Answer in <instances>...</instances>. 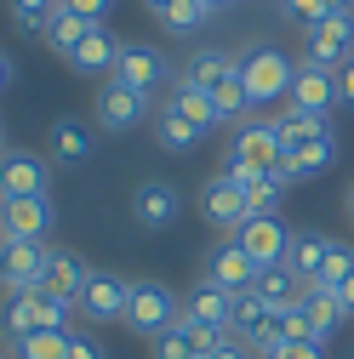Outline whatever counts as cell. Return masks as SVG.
<instances>
[{"instance_id":"c3c4849f","label":"cell","mask_w":354,"mask_h":359,"mask_svg":"<svg viewBox=\"0 0 354 359\" xmlns=\"http://www.w3.org/2000/svg\"><path fill=\"white\" fill-rule=\"evenodd\" d=\"M206 6H211V12H223V6H235V0H206Z\"/></svg>"},{"instance_id":"f35d334b","label":"cell","mask_w":354,"mask_h":359,"mask_svg":"<svg viewBox=\"0 0 354 359\" xmlns=\"http://www.w3.org/2000/svg\"><path fill=\"white\" fill-rule=\"evenodd\" d=\"M69 359H109L92 331H69Z\"/></svg>"},{"instance_id":"7bdbcfd3","label":"cell","mask_w":354,"mask_h":359,"mask_svg":"<svg viewBox=\"0 0 354 359\" xmlns=\"http://www.w3.org/2000/svg\"><path fill=\"white\" fill-rule=\"evenodd\" d=\"M337 80H343V103H354V57H348V69H343Z\"/></svg>"},{"instance_id":"4fadbf2b","label":"cell","mask_w":354,"mask_h":359,"mask_svg":"<svg viewBox=\"0 0 354 359\" xmlns=\"http://www.w3.org/2000/svg\"><path fill=\"white\" fill-rule=\"evenodd\" d=\"M177 211H183V194H177L166 177H143V183L131 189V217H138V229H171Z\"/></svg>"},{"instance_id":"74e56055","label":"cell","mask_w":354,"mask_h":359,"mask_svg":"<svg viewBox=\"0 0 354 359\" xmlns=\"http://www.w3.org/2000/svg\"><path fill=\"white\" fill-rule=\"evenodd\" d=\"M263 359H326V342H315V337H303V342H280L275 353H263Z\"/></svg>"},{"instance_id":"4dcf8cb0","label":"cell","mask_w":354,"mask_h":359,"mask_svg":"<svg viewBox=\"0 0 354 359\" xmlns=\"http://www.w3.org/2000/svg\"><path fill=\"white\" fill-rule=\"evenodd\" d=\"M269 313H275V302H263L257 291H240V297H235V325H229V331H235L240 342H251V337L263 331V320H269Z\"/></svg>"},{"instance_id":"4316f807","label":"cell","mask_w":354,"mask_h":359,"mask_svg":"<svg viewBox=\"0 0 354 359\" xmlns=\"http://www.w3.org/2000/svg\"><path fill=\"white\" fill-rule=\"evenodd\" d=\"M275 131H280V149H286V154H297L303 143L332 137V114H303V109H286V114H275Z\"/></svg>"},{"instance_id":"d6986e66","label":"cell","mask_w":354,"mask_h":359,"mask_svg":"<svg viewBox=\"0 0 354 359\" xmlns=\"http://www.w3.org/2000/svg\"><path fill=\"white\" fill-rule=\"evenodd\" d=\"M332 234H320V229H303V234H291V251H286V262H291V274L303 280V285H320V268H326V257H332Z\"/></svg>"},{"instance_id":"7a4b0ae2","label":"cell","mask_w":354,"mask_h":359,"mask_svg":"<svg viewBox=\"0 0 354 359\" xmlns=\"http://www.w3.org/2000/svg\"><path fill=\"white\" fill-rule=\"evenodd\" d=\"M183 320V297H177L166 280H131V302H126V331H138V337H160L166 325Z\"/></svg>"},{"instance_id":"277c9868","label":"cell","mask_w":354,"mask_h":359,"mask_svg":"<svg viewBox=\"0 0 354 359\" xmlns=\"http://www.w3.org/2000/svg\"><path fill=\"white\" fill-rule=\"evenodd\" d=\"M46 262H52V245L46 240H0V291H6V297L40 291Z\"/></svg>"},{"instance_id":"bcb514c9","label":"cell","mask_w":354,"mask_h":359,"mask_svg":"<svg viewBox=\"0 0 354 359\" xmlns=\"http://www.w3.org/2000/svg\"><path fill=\"white\" fill-rule=\"evenodd\" d=\"M332 12H354V0H326V18Z\"/></svg>"},{"instance_id":"e575fe53","label":"cell","mask_w":354,"mask_h":359,"mask_svg":"<svg viewBox=\"0 0 354 359\" xmlns=\"http://www.w3.org/2000/svg\"><path fill=\"white\" fill-rule=\"evenodd\" d=\"M58 6H63V0H6V12H12V23H18L23 34H40Z\"/></svg>"},{"instance_id":"8fae6325","label":"cell","mask_w":354,"mask_h":359,"mask_svg":"<svg viewBox=\"0 0 354 359\" xmlns=\"http://www.w3.org/2000/svg\"><path fill=\"white\" fill-rule=\"evenodd\" d=\"M337 103H343V80H337L332 69L297 63V74H291V109H303V114H332Z\"/></svg>"},{"instance_id":"3957f363","label":"cell","mask_w":354,"mask_h":359,"mask_svg":"<svg viewBox=\"0 0 354 359\" xmlns=\"http://www.w3.org/2000/svg\"><path fill=\"white\" fill-rule=\"evenodd\" d=\"M348 57H354V12H332L315 29H303V57L297 63H315V69L343 74Z\"/></svg>"},{"instance_id":"ba28073f","label":"cell","mask_w":354,"mask_h":359,"mask_svg":"<svg viewBox=\"0 0 354 359\" xmlns=\"http://www.w3.org/2000/svg\"><path fill=\"white\" fill-rule=\"evenodd\" d=\"M166 57L149 46V40H120V57H114V80L120 86H131V92H143V97H155L160 86H166Z\"/></svg>"},{"instance_id":"d4e9b609","label":"cell","mask_w":354,"mask_h":359,"mask_svg":"<svg viewBox=\"0 0 354 359\" xmlns=\"http://www.w3.org/2000/svg\"><path fill=\"white\" fill-rule=\"evenodd\" d=\"M0 331H6V342H23L34 331H46V320H40V291H18L0 302Z\"/></svg>"},{"instance_id":"9a60e30c","label":"cell","mask_w":354,"mask_h":359,"mask_svg":"<svg viewBox=\"0 0 354 359\" xmlns=\"http://www.w3.org/2000/svg\"><path fill=\"white\" fill-rule=\"evenodd\" d=\"M52 234V194L46 200H0V240H46Z\"/></svg>"},{"instance_id":"f6af8a7d","label":"cell","mask_w":354,"mask_h":359,"mask_svg":"<svg viewBox=\"0 0 354 359\" xmlns=\"http://www.w3.org/2000/svg\"><path fill=\"white\" fill-rule=\"evenodd\" d=\"M337 297H343V308H348V313H354V274H348V280H343V291H337Z\"/></svg>"},{"instance_id":"8d00e7d4","label":"cell","mask_w":354,"mask_h":359,"mask_svg":"<svg viewBox=\"0 0 354 359\" xmlns=\"http://www.w3.org/2000/svg\"><path fill=\"white\" fill-rule=\"evenodd\" d=\"M280 12H286L291 23H303V29H315V23L326 18V0H280Z\"/></svg>"},{"instance_id":"7dc6e473","label":"cell","mask_w":354,"mask_h":359,"mask_svg":"<svg viewBox=\"0 0 354 359\" xmlns=\"http://www.w3.org/2000/svg\"><path fill=\"white\" fill-rule=\"evenodd\" d=\"M343 211H348V222H354V183L343 189Z\"/></svg>"},{"instance_id":"ab89813d","label":"cell","mask_w":354,"mask_h":359,"mask_svg":"<svg viewBox=\"0 0 354 359\" xmlns=\"http://www.w3.org/2000/svg\"><path fill=\"white\" fill-rule=\"evenodd\" d=\"M69 12H80L86 23H109V12H114V0H63Z\"/></svg>"},{"instance_id":"f1b7e54d","label":"cell","mask_w":354,"mask_h":359,"mask_svg":"<svg viewBox=\"0 0 354 359\" xmlns=\"http://www.w3.org/2000/svg\"><path fill=\"white\" fill-rule=\"evenodd\" d=\"M263 302H275V308H291V302H303V280L291 274V262H275V268H257V285H251Z\"/></svg>"},{"instance_id":"6da1fadb","label":"cell","mask_w":354,"mask_h":359,"mask_svg":"<svg viewBox=\"0 0 354 359\" xmlns=\"http://www.w3.org/2000/svg\"><path fill=\"white\" fill-rule=\"evenodd\" d=\"M240 69V86H246V97L251 109H269L280 97H291V74H297V57H286L275 40H251V46L235 57Z\"/></svg>"},{"instance_id":"1f68e13d","label":"cell","mask_w":354,"mask_h":359,"mask_svg":"<svg viewBox=\"0 0 354 359\" xmlns=\"http://www.w3.org/2000/svg\"><path fill=\"white\" fill-rule=\"evenodd\" d=\"M211 18H217V12L206 6V0H177V6L160 18V29H166V34H200Z\"/></svg>"},{"instance_id":"5bb4252c","label":"cell","mask_w":354,"mask_h":359,"mask_svg":"<svg viewBox=\"0 0 354 359\" xmlns=\"http://www.w3.org/2000/svg\"><path fill=\"white\" fill-rule=\"evenodd\" d=\"M200 211H206V222H211V229H223V234H235L240 222L251 217L246 194H240V189L229 183L223 171H217V177H206V189H200Z\"/></svg>"},{"instance_id":"9c48e42d","label":"cell","mask_w":354,"mask_h":359,"mask_svg":"<svg viewBox=\"0 0 354 359\" xmlns=\"http://www.w3.org/2000/svg\"><path fill=\"white\" fill-rule=\"evenodd\" d=\"M229 160L257 165V171H275V165H286V149H280V131H275V120H240V126H235V143H229Z\"/></svg>"},{"instance_id":"44dd1931","label":"cell","mask_w":354,"mask_h":359,"mask_svg":"<svg viewBox=\"0 0 354 359\" xmlns=\"http://www.w3.org/2000/svg\"><path fill=\"white\" fill-rule=\"evenodd\" d=\"M303 325H308V337L315 342H332L337 337V325L348 320V308H343V297L337 291H303Z\"/></svg>"},{"instance_id":"603a6c76","label":"cell","mask_w":354,"mask_h":359,"mask_svg":"<svg viewBox=\"0 0 354 359\" xmlns=\"http://www.w3.org/2000/svg\"><path fill=\"white\" fill-rule=\"evenodd\" d=\"M166 109H177L183 120H195L200 131L223 126V120H217V109H211V92H200V86L183 80V74H171V80H166Z\"/></svg>"},{"instance_id":"7c38bea8","label":"cell","mask_w":354,"mask_h":359,"mask_svg":"<svg viewBox=\"0 0 354 359\" xmlns=\"http://www.w3.org/2000/svg\"><path fill=\"white\" fill-rule=\"evenodd\" d=\"M183 320H189V325H200V331H211V337H223V331L235 325V291L200 280V285L183 297Z\"/></svg>"},{"instance_id":"d6a6232c","label":"cell","mask_w":354,"mask_h":359,"mask_svg":"<svg viewBox=\"0 0 354 359\" xmlns=\"http://www.w3.org/2000/svg\"><path fill=\"white\" fill-rule=\"evenodd\" d=\"M211 109H217V120H240V114H251V97H246V86H240V69H235L229 80L211 86Z\"/></svg>"},{"instance_id":"836d02e7","label":"cell","mask_w":354,"mask_h":359,"mask_svg":"<svg viewBox=\"0 0 354 359\" xmlns=\"http://www.w3.org/2000/svg\"><path fill=\"white\" fill-rule=\"evenodd\" d=\"M12 359H69V331H34L12 342Z\"/></svg>"},{"instance_id":"60d3db41","label":"cell","mask_w":354,"mask_h":359,"mask_svg":"<svg viewBox=\"0 0 354 359\" xmlns=\"http://www.w3.org/2000/svg\"><path fill=\"white\" fill-rule=\"evenodd\" d=\"M206 359H251V348H246V342L229 331V337H217V342L206 348Z\"/></svg>"},{"instance_id":"8992f818","label":"cell","mask_w":354,"mask_h":359,"mask_svg":"<svg viewBox=\"0 0 354 359\" xmlns=\"http://www.w3.org/2000/svg\"><path fill=\"white\" fill-rule=\"evenodd\" d=\"M52 165L34 149H6L0 154V200H46Z\"/></svg>"},{"instance_id":"83f0119b","label":"cell","mask_w":354,"mask_h":359,"mask_svg":"<svg viewBox=\"0 0 354 359\" xmlns=\"http://www.w3.org/2000/svg\"><path fill=\"white\" fill-rule=\"evenodd\" d=\"M337 160V131L332 137H315V143H303L297 154H286V171H291V183H315V177H326Z\"/></svg>"},{"instance_id":"7402d4cb","label":"cell","mask_w":354,"mask_h":359,"mask_svg":"<svg viewBox=\"0 0 354 359\" xmlns=\"http://www.w3.org/2000/svg\"><path fill=\"white\" fill-rule=\"evenodd\" d=\"M229 337V331H223ZM217 337L211 331H200V325H189V320H177V325H166L160 337H155V359H206V348H211Z\"/></svg>"},{"instance_id":"ffe728a7","label":"cell","mask_w":354,"mask_h":359,"mask_svg":"<svg viewBox=\"0 0 354 359\" xmlns=\"http://www.w3.org/2000/svg\"><path fill=\"white\" fill-rule=\"evenodd\" d=\"M92 29H98V23H86L80 12H69V6H58V12L46 18V29H40V46H46L52 57H63V63H69V57L80 52V40L92 34Z\"/></svg>"},{"instance_id":"f546056e","label":"cell","mask_w":354,"mask_h":359,"mask_svg":"<svg viewBox=\"0 0 354 359\" xmlns=\"http://www.w3.org/2000/svg\"><path fill=\"white\" fill-rule=\"evenodd\" d=\"M229 74H235V57L217 52V46H200V52H189V63H183V80H195L200 92H211V86L229 80Z\"/></svg>"},{"instance_id":"52a82bcc","label":"cell","mask_w":354,"mask_h":359,"mask_svg":"<svg viewBox=\"0 0 354 359\" xmlns=\"http://www.w3.org/2000/svg\"><path fill=\"white\" fill-rule=\"evenodd\" d=\"M126 302H131V280L92 268V280H86L74 313H80V320H92V325H114V320H126Z\"/></svg>"},{"instance_id":"b9f144b4","label":"cell","mask_w":354,"mask_h":359,"mask_svg":"<svg viewBox=\"0 0 354 359\" xmlns=\"http://www.w3.org/2000/svg\"><path fill=\"white\" fill-rule=\"evenodd\" d=\"M171 6H177V0H143V12H149V18H155V23H160V18H166V12H171Z\"/></svg>"},{"instance_id":"681fc988","label":"cell","mask_w":354,"mask_h":359,"mask_svg":"<svg viewBox=\"0 0 354 359\" xmlns=\"http://www.w3.org/2000/svg\"><path fill=\"white\" fill-rule=\"evenodd\" d=\"M0 154H6V137H0Z\"/></svg>"},{"instance_id":"ee69618b","label":"cell","mask_w":354,"mask_h":359,"mask_svg":"<svg viewBox=\"0 0 354 359\" xmlns=\"http://www.w3.org/2000/svg\"><path fill=\"white\" fill-rule=\"evenodd\" d=\"M6 86H12V57L0 52V92H6Z\"/></svg>"},{"instance_id":"484cf974","label":"cell","mask_w":354,"mask_h":359,"mask_svg":"<svg viewBox=\"0 0 354 359\" xmlns=\"http://www.w3.org/2000/svg\"><path fill=\"white\" fill-rule=\"evenodd\" d=\"M200 137H206V131L195 126V120H183V114H177V109H155V143L166 149V154H195L200 149Z\"/></svg>"},{"instance_id":"ac0fdd59","label":"cell","mask_w":354,"mask_h":359,"mask_svg":"<svg viewBox=\"0 0 354 359\" xmlns=\"http://www.w3.org/2000/svg\"><path fill=\"white\" fill-rule=\"evenodd\" d=\"M86 280H92L86 257H74V251H58V245H52V262H46V280H40V291H46V297H63V302H80Z\"/></svg>"},{"instance_id":"f907efd6","label":"cell","mask_w":354,"mask_h":359,"mask_svg":"<svg viewBox=\"0 0 354 359\" xmlns=\"http://www.w3.org/2000/svg\"><path fill=\"white\" fill-rule=\"evenodd\" d=\"M0 359H12V353H6V348H0Z\"/></svg>"},{"instance_id":"30bf717a","label":"cell","mask_w":354,"mask_h":359,"mask_svg":"<svg viewBox=\"0 0 354 359\" xmlns=\"http://www.w3.org/2000/svg\"><path fill=\"white\" fill-rule=\"evenodd\" d=\"M229 240H235L257 268H275V262H286V251H291V234H286L280 217H246Z\"/></svg>"},{"instance_id":"d590c367","label":"cell","mask_w":354,"mask_h":359,"mask_svg":"<svg viewBox=\"0 0 354 359\" xmlns=\"http://www.w3.org/2000/svg\"><path fill=\"white\" fill-rule=\"evenodd\" d=\"M354 274V251L348 245H332L326 268H320V285H308V291H343V280Z\"/></svg>"},{"instance_id":"5b68a950","label":"cell","mask_w":354,"mask_h":359,"mask_svg":"<svg viewBox=\"0 0 354 359\" xmlns=\"http://www.w3.org/2000/svg\"><path fill=\"white\" fill-rule=\"evenodd\" d=\"M92 120H98L103 131H131V126L155 120V97L131 92V86H120V80L109 74V80L98 86V97H92Z\"/></svg>"},{"instance_id":"2e32d148","label":"cell","mask_w":354,"mask_h":359,"mask_svg":"<svg viewBox=\"0 0 354 359\" xmlns=\"http://www.w3.org/2000/svg\"><path fill=\"white\" fill-rule=\"evenodd\" d=\"M206 280L240 297V291H251V285H257V262H251V257H246L235 240H223V245H217V251L206 257Z\"/></svg>"},{"instance_id":"cb8c5ba5","label":"cell","mask_w":354,"mask_h":359,"mask_svg":"<svg viewBox=\"0 0 354 359\" xmlns=\"http://www.w3.org/2000/svg\"><path fill=\"white\" fill-rule=\"evenodd\" d=\"M114 57H120V40L98 23L92 34L80 40V52L69 57V69H74V74H103V80H109V74H114Z\"/></svg>"},{"instance_id":"e0dca14e","label":"cell","mask_w":354,"mask_h":359,"mask_svg":"<svg viewBox=\"0 0 354 359\" xmlns=\"http://www.w3.org/2000/svg\"><path fill=\"white\" fill-rule=\"evenodd\" d=\"M46 149H52L58 165H86V160H92V149H98V131L86 126V120H74V114H63V120H52Z\"/></svg>"}]
</instances>
